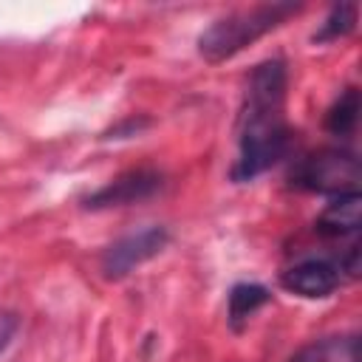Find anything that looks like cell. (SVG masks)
Here are the masks:
<instances>
[{
  "label": "cell",
  "instance_id": "6da1fadb",
  "mask_svg": "<svg viewBox=\"0 0 362 362\" xmlns=\"http://www.w3.org/2000/svg\"><path fill=\"white\" fill-rule=\"evenodd\" d=\"M286 82L283 59H266L252 71L240 110V150L232 167V181H252L283 158L288 147V127L283 116Z\"/></svg>",
  "mask_w": 362,
  "mask_h": 362
},
{
  "label": "cell",
  "instance_id": "3957f363",
  "mask_svg": "<svg viewBox=\"0 0 362 362\" xmlns=\"http://www.w3.org/2000/svg\"><path fill=\"white\" fill-rule=\"evenodd\" d=\"M291 184L308 192H322V195H345V192H359V158L351 150H320L305 158L291 170Z\"/></svg>",
  "mask_w": 362,
  "mask_h": 362
},
{
  "label": "cell",
  "instance_id": "7c38bea8",
  "mask_svg": "<svg viewBox=\"0 0 362 362\" xmlns=\"http://www.w3.org/2000/svg\"><path fill=\"white\" fill-rule=\"evenodd\" d=\"M17 328H20V317L14 311H0V354L11 345Z\"/></svg>",
  "mask_w": 362,
  "mask_h": 362
},
{
  "label": "cell",
  "instance_id": "5b68a950",
  "mask_svg": "<svg viewBox=\"0 0 362 362\" xmlns=\"http://www.w3.org/2000/svg\"><path fill=\"white\" fill-rule=\"evenodd\" d=\"M164 187V175L158 170H130L107 181L102 189L85 198L88 209H110V206H127L153 198Z\"/></svg>",
  "mask_w": 362,
  "mask_h": 362
},
{
  "label": "cell",
  "instance_id": "52a82bcc",
  "mask_svg": "<svg viewBox=\"0 0 362 362\" xmlns=\"http://www.w3.org/2000/svg\"><path fill=\"white\" fill-rule=\"evenodd\" d=\"M359 221H362V198H359V192L334 195L331 204L317 218V232H322L328 238L351 235V232L359 229Z\"/></svg>",
  "mask_w": 362,
  "mask_h": 362
},
{
  "label": "cell",
  "instance_id": "8fae6325",
  "mask_svg": "<svg viewBox=\"0 0 362 362\" xmlns=\"http://www.w3.org/2000/svg\"><path fill=\"white\" fill-rule=\"evenodd\" d=\"M356 25V6L354 3H339L328 11V17L322 20V25L314 31V42H331L339 40L345 34H351Z\"/></svg>",
  "mask_w": 362,
  "mask_h": 362
},
{
  "label": "cell",
  "instance_id": "30bf717a",
  "mask_svg": "<svg viewBox=\"0 0 362 362\" xmlns=\"http://www.w3.org/2000/svg\"><path fill=\"white\" fill-rule=\"evenodd\" d=\"M356 339H320L303 348L291 362H356Z\"/></svg>",
  "mask_w": 362,
  "mask_h": 362
},
{
  "label": "cell",
  "instance_id": "8992f818",
  "mask_svg": "<svg viewBox=\"0 0 362 362\" xmlns=\"http://www.w3.org/2000/svg\"><path fill=\"white\" fill-rule=\"evenodd\" d=\"M339 266L331 260H300L291 269H286L280 274V286L297 297H308V300H320L328 297L331 291H337L339 286Z\"/></svg>",
  "mask_w": 362,
  "mask_h": 362
},
{
  "label": "cell",
  "instance_id": "9c48e42d",
  "mask_svg": "<svg viewBox=\"0 0 362 362\" xmlns=\"http://www.w3.org/2000/svg\"><path fill=\"white\" fill-rule=\"evenodd\" d=\"M356 119H359V90L345 88V93H339V99L325 113V130L331 136H351Z\"/></svg>",
  "mask_w": 362,
  "mask_h": 362
},
{
  "label": "cell",
  "instance_id": "7a4b0ae2",
  "mask_svg": "<svg viewBox=\"0 0 362 362\" xmlns=\"http://www.w3.org/2000/svg\"><path fill=\"white\" fill-rule=\"evenodd\" d=\"M300 8H303L300 3L277 0V3H260L255 8H243V11H235V14H226V17L215 20L198 37V54L206 62H223V59L240 54L246 45H252L263 34L274 31L277 25H283Z\"/></svg>",
  "mask_w": 362,
  "mask_h": 362
},
{
  "label": "cell",
  "instance_id": "277c9868",
  "mask_svg": "<svg viewBox=\"0 0 362 362\" xmlns=\"http://www.w3.org/2000/svg\"><path fill=\"white\" fill-rule=\"evenodd\" d=\"M170 243V232L164 226H144L139 232H130L119 240H113L102 255V274L107 280H122L141 263L153 260L164 246Z\"/></svg>",
  "mask_w": 362,
  "mask_h": 362
},
{
  "label": "cell",
  "instance_id": "ba28073f",
  "mask_svg": "<svg viewBox=\"0 0 362 362\" xmlns=\"http://www.w3.org/2000/svg\"><path fill=\"white\" fill-rule=\"evenodd\" d=\"M269 288L266 286H257V283H238L232 291H229V305H226V317H229V325L235 331H240L249 317L263 308L269 303Z\"/></svg>",
  "mask_w": 362,
  "mask_h": 362
}]
</instances>
